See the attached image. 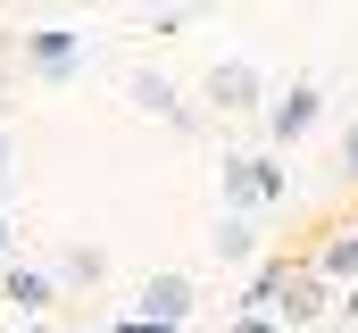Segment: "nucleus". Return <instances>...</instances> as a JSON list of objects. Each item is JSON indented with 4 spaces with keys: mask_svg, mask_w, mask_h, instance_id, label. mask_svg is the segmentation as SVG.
Masks as SVG:
<instances>
[{
    "mask_svg": "<svg viewBox=\"0 0 358 333\" xmlns=\"http://www.w3.org/2000/svg\"><path fill=\"white\" fill-rule=\"evenodd\" d=\"M334 317H342V333H358V292H342V300H334Z\"/></svg>",
    "mask_w": 358,
    "mask_h": 333,
    "instance_id": "4468645a",
    "label": "nucleus"
},
{
    "mask_svg": "<svg viewBox=\"0 0 358 333\" xmlns=\"http://www.w3.org/2000/svg\"><path fill=\"white\" fill-rule=\"evenodd\" d=\"M84 59H92V42H84V34H67V25H42V34H25V76H42V83L84 76Z\"/></svg>",
    "mask_w": 358,
    "mask_h": 333,
    "instance_id": "39448f33",
    "label": "nucleus"
},
{
    "mask_svg": "<svg viewBox=\"0 0 358 333\" xmlns=\"http://www.w3.org/2000/svg\"><path fill=\"white\" fill-rule=\"evenodd\" d=\"M325 292H334V283H325L317 267H292V283H283L275 317H283V325H317V317H325Z\"/></svg>",
    "mask_w": 358,
    "mask_h": 333,
    "instance_id": "9d476101",
    "label": "nucleus"
},
{
    "mask_svg": "<svg viewBox=\"0 0 358 333\" xmlns=\"http://www.w3.org/2000/svg\"><path fill=\"white\" fill-rule=\"evenodd\" d=\"M8 250H17V234H8V217H0V258H8Z\"/></svg>",
    "mask_w": 358,
    "mask_h": 333,
    "instance_id": "dca6fc26",
    "label": "nucleus"
},
{
    "mask_svg": "<svg viewBox=\"0 0 358 333\" xmlns=\"http://www.w3.org/2000/svg\"><path fill=\"white\" fill-rule=\"evenodd\" d=\"M259 125H267V150H292V142H308V134L325 125V83H317V76L283 83V92L267 100V117H259Z\"/></svg>",
    "mask_w": 358,
    "mask_h": 333,
    "instance_id": "7ed1b4c3",
    "label": "nucleus"
},
{
    "mask_svg": "<svg viewBox=\"0 0 358 333\" xmlns=\"http://www.w3.org/2000/svg\"><path fill=\"white\" fill-rule=\"evenodd\" d=\"M200 100H208L217 117H267V100H275V92H267V67L234 50V59H217V67L200 76Z\"/></svg>",
    "mask_w": 358,
    "mask_h": 333,
    "instance_id": "f03ea898",
    "label": "nucleus"
},
{
    "mask_svg": "<svg viewBox=\"0 0 358 333\" xmlns=\"http://www.w3.org/2000/svg\"><path fill=\"white\" fill-rule=\"evenodd\" d=\"M217 192H225V217H267L283 200V166L267 150H225L217 159Z\"/></svg>",
    "mask_w": 358,
    "mask_h": 333,
    "instance_id": "f257e3e1",
    "label": "nucleus"
},
{
    "mask_svg": "<svg viewBox=\"0 0 358 333\" xmlns=\"http://www.w3.org/2000/svg\"><path fill=\"white\" fill-rule=\"evenodd\" d=\"M342 159H350V175H358V125H350V142H342Z\"/></svg>",
    "mask_w": 358,
    "mask_h": 333,
    "instance_id": "2eb2a0df",
    "label": "nucleus"
},
{
    "mask_svg": "<svg viewBox=\"0 0 358 333\" xmlns=\"http://www.w3.org/2000/svg\"><path fill=\"white\" fill-rule=\"evenodd\" d=\"M234 333H283V317H267V309H250V317H234Z\"/></svg>",
    "mask_w": 358,
    "mask_h": 333,
    "instance_id": "ddd939ff",
    "label": "nucleus"
},
{
    "mask_svg": "<svg viewBox=\"0 0 358 333\" xmlns=\"http://www.w3.org/2000/svg\"><path fill=\"white\" fill-rule=\"evenodd\" d=\"M125 108H134V117H159V125H176V134H200V108H192L159 67H125Z\"/></svg>",
    "mask_w": 358,
    "mask_h": 333,
    "instance_id": "20e7f679",
    "label": "nucleus"
},
{
    "mask_svg": "<svg viewBox=\"0 0 358 333\" xmlns=\"http://www.w3.org/2000/svg\"><path fill=\"white\" fill-rule=\"evenodd\" d=\"M192 275H150L142 292H134V325H167V333H183L192 325Z\"/></svg>",
    "mask_w": 358,
    "mask_h": 333,
    "instance_id": "0eeeda50",
    "label": "nucleus"
},
{
    "mask_svg": "<svg viewBox=\"0 0 358 333\" xmlns=\"http://www.w3.org/2000/svg\"><path fill=\"white\" fill-rule=\"evenodd\" d=\"M308 267H317L325 283H342V292H358V225H342V234H325Z\"/></svg>",
    "mask_w": 358,
    "mask_h": 333,
    "instance_id": "9b49d317",
    "label": "nucleus"
},
{
    "mask_svg": "<svg viewBox=\"0 0 358 333\" xmlns=\"http://www.w3.org/2000/svg\"><path fill=\"white\" fill-rule=\"evenodd\" d=\"M208 258H217L225 275H259V267H267V225H259V217H217V225H208Z\"/></svg>",
    "mask_w": 358,
    "mask_h": 333,
    "instance_id": "423d86ee",
    "label": "nucleus"
},
{
    "mask_svg": "<svg viewBox=\"0 0 358 333\" xmlns=\"http://www.w3.org/2000/svg\"><path fill=\"white\" fill-rule=\"evenodd\" d=\"M0 300H8V309L34 325V317L59 300V275H50V267H25V258H8V275H0Z\"/></svg>",
    "mask_w": 358,
    "mask_h": 333,
    "instance_id": "6e6552de",
    "label": "nucleus"
},
{
    "mask_svg": "<svg viewBox=\"0 0 358 333\" xmlns=\"http://www.w3.org/2000/svg\"><path fill=\"white\" fill-rule=\"evenodd\" d=\"M8 183H17V142H8V125H0V200H8Z\"/></svg>",
    "mask_w": 358,
    "mask_h": 333,
    "instance_id": "f8f14e48",
    "label": "nucleus"
},
{
    "mask_svg": "<svg viewBox=\"0 0 358 333\" xmlns=\"http://www.w3.org/2000/svg\"><path fill=\"white\" fill-rule=\"evenodd\" d=\"M50 275H59V292H100V283H108V250L100 242H67L50 258Z\"/></svg>",
    "mask_w": 358,
    "mask_h": 333,
    "instance_id": "1a4fd4ad",
    "label": "nucleus"
}]
</instances>
